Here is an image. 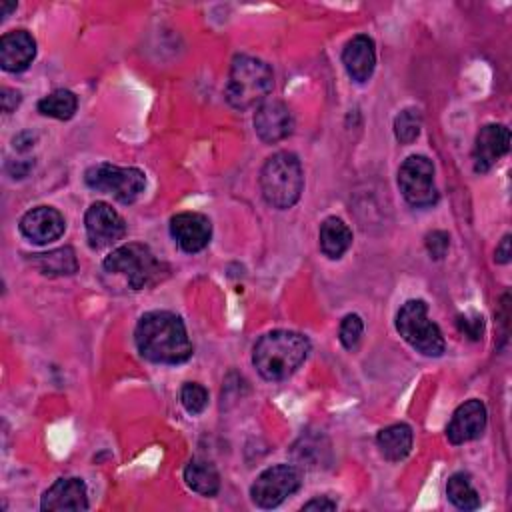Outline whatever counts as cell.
<instances>
[{"label": "cell", "mask_w": 512, "mask_h": 512, "mask_svg": "<svg viewBox=\"0 0 512 512\" xmlns=\"http://www.w3.org/2000/svg\"><path fill=\"white\" fill-rule=\"evenodd\" d=\"M134 342L146 360L158 364H182L194 352L184 322L168 310L146 312L136 324Z\"/></svg>", "instance_id": "cell-1"}, {"label": "cell", "mask_w": 512, "mask_h": 512, "mask_svg": "<svg viewBox=\"0 0 512 512\" xmlns=\"http://www.w3.org/2000/svg\"><path fill=\"white\" fill-rule=\"evenodd\" d=\"M310 340L294 330H272L258 338L252 364L264 380L280 382L292 376L308 358Z\"/></svg>", "instance_id": "cell-2"}, {"label": "cell", "mask_w": 512, "mask_h": 512, "mask_svg": "<svg viewBox=\"0 0 512 512\" xmlns=\"http://www.w3.org/2000/svg\"><path fill=\"white\" fill-rule=\"evenodd\" d=\"M274 88L272 68L254 56L240 54L232 60L228 82H226V100L236 110H248L256 104H262Z\"/></svg>", "instance_id": "cell-3"}, {"label": "cell", "mask_w": 512, "mask_h": 512, "mask_svg": "<svg viewBox=\"0 0 512 512\" xmlns=\"http://www.w3.org/2000/svg\"><path fill=\"white\" fill-rule=\"evenodd\" d=\"M260 190L272 208H292L304 190V172L298 156L286 150L272 154L260 170Z\"/></svg>", "instance_id": "cell-4"}, {"label": "cell", "mask_w": 512, "mask_h": 512, "mask_svg": "<svg viewBox=\"0 0 512 512\" xmlns=\"http://www.w3.org/2000/svg\"><path fill=\"white\" fill-rule=\"evenodd\" d=\"M104 270L122 276L132 290L148 288L162 280L166 266L156 258V254L138 242H128L114 248L102 262Z\"/></svg>", "instance_id": "cell-5"}, {"label": "cell", "mask_w": 512, "mask_h": 512, "mask_svg": "<svg viewBox=\"0 0 512 512\" xmlns=\"http://www.w3.org/2000/svg\"><path fill=\"white\" fill-rule=\"evenodd\" d=\"M398 334L420 354L440 356L446 348L442 330L428 318V304L420 298L406 300L396 314Z\"/></svg>", "instance_id": "cell-6"}, {"label": "cell", "mask_w": 512, "mask_h": 512, "mask_svg": "<svg viewBox=\"0 0 512 512\" xmlns=\"http://www.w3.org/2000/svg\"><path fill=\"white\" fill-rule=\"evenodd\" d=\"M84 182L96 192L114 196L122 204H132L146 188V176L138 168L116 164H94L84 172Z\"/></svg>", "instance_id": "cell-7"}, {"label": "cell", "mask_w": 512, "mask_h": 512, "mask_svg": "<svg viewBox=\"0 0 512 512\" xmlns=\"http://www.w3.org/2000/svg\"><path fill=\"white\" fill-rule=\"evenodd\" d=\"M398 188L404 200L414 208H430L438 202L434 184V164L422 154L408 156L398 168Z\"/></svg>", "instance_id": "cell-8"}, {"label": "cell", "mask_w": 512, "mask_h": 512, "mask_svg": "<svg viewBox=\"0 0 512 512\" xmlns=\"http://www.w3.org/2000/svg\"><path fill=\"white\" fill-rule=\"evenodd\" d=\"M302 484V474L296 466L276 464L266 468L250 486L252 502L258 508H276L292 496Z\"/></svg>", "instance_id": "cell-9"}, {"label": "cell", "mask_w": 512, "mask_h": 512, "mask_svg": "<svg viewBox=\"0 0 512 512\" xmlns=\"http://www.w3.org/2000/svg\"><path fill=\"white\" fill-rule=\"evenodd\" d=\"M86 238L92 248H106L116 244L126 234L124 218L106 202H94L84 214Z\"/></svg>", "instance_id": "cell-10"}, {"label": "cell", "mask_w": 512, "mask_h": 512, "mask_svg": "<svg viewBox=\"0 0 512 512\" xmlns=\"http://www.w3.org/2000/svg\"><path fill=\"white\" fill-rule=\"evenodd\" d=\"M294 116L286 102L282 100H264L258 104L254 114V130L258 138L266 144H274L292 134Z\"/></svg>", "instance_id": "cell-11"}, {"label": "cell", "mask_w": 512, "mask_h": 512, "mask_svg": "<svg viewBox=\"0 0 512 512\" xmlns=\"http://www.w3.org/2000/svg\"><path fill=\"white\" fill-rule=\"evenodd\" d=\"M170 234L184 252L196 254L208 246L212 224L210 218L200 212H178L170 218Z\"/></svg>", "instance_id": "cell-12"}, {"label": "cell", "mask_w": 512, "mask_h": 512, "mask_svg": "<svg viewBox=\"0 0 512 512\" xmlns=\"http://www.w3.org/2000/svg\"><path fill=\"white\" fill-rule=\"evenodd\" d=\"M486 420H488V412L484 402L478 398L466 400L454 410L446 426V436L452 444H464V442L476 440L482 436L486 428Z\"/></svg>", "instance_id": "cell-13"}, {"label": "cell", "mask_w": 512, "mask_h": 512, "mask_svg": "<svg viewBox=\"0 0 512 512\" xmlns=\"http://www.w3.org/2000/svg\"><path fill=\"white\" fill-rule=\"evenodd\" d=\"M510 148V130L504 124H484L474 140V170L488 172Z\"/></svg>", "instance_id": "cell-14"}, {"label": "cell", "mask_w": 512, "mask_h": 512, "mask_svg": "<svg viewBox=\"0 0 512 512\" xmlns=\"http://www.w3.org/2000/svg\"><path fill=\"white\" fill-rule=\"evenodd\" d=\"M66 230L64 216L52 206H36L20 218V232L34 244L58 240Z\"/></svg>", "instance_id": "cell-15"}, {"label": "cell", "mask_w": 512, "mask_h": 512, "mask_svg": "<svg viewBox=\"0 0 512 512\" xmlns=\"http://www.w3.org/2000/svg\"><path fill=\"white\" fill-rule=\"evenodd\" d=\"M40 508L46 512H56V510H72L80 512L88 508V492L86 484L82 478H60L56 480L42 496Z\"/></svg>", "instance_id": "cell-16"}, {"label": "cell", "mask_w": 512, "mask_h": 512, "mask_svg": "<svg viewBox=\"0 0 512 512\" xmlns=\"http://www.w3.org/2000/svg\"><path fill=\"white\" fill-rule=\"evenodd\" d=\"M342 64L354 82L362 84L370 80L376 68L374 40L366 34H356L350 38L342 50Z\"/></svg>", "instance_id": "cell-17"}, {"label": "cell", "mask_w": 512, "mask_h": 512, "mask_svg": "<svg viewBox=\"0 0 512 512\" xmlns=\"http://www.w3.org/2000/svg\"><path fill=\"white\" fill-rule=\"evenodd\" d=\"M36 56V40L26 30H12L0 38V64L6 72H24Z\"/></svg>", "instance_id": "cell-18"}, {"label": "cell", "mask_w": 512, "mask_h": 512, "mask_svg": "<svg viewBox=\"0 0 512 512\" xmlns=\"http://www.w3.org/2000/svg\"><path fill=\"white\" fill-rule=\"evenodd\" d=\"M376 444L380 454L390 462H400L410 454L412 448V428L404 422L390 424L382 428L376 436Z\"/></svg>", "instance_id": "cell-19"}, {"label": "cell", "mask_w": 512, "mask_h": 512, "mask_svg": "<svg viewBox=\"0 0 512 512\" xmlns=\"http://www.w3.org/2000/svg\"><path fill=\"white\" fill-rule=\"evenodd\" d=\"M318 240H320V250L328 258L338 260L352 246V230L348 228V224L344 220H340L336 216H328L320 224Z\"/></svg>", "instance_id": "cell-20"}, {"label": "cell", "mask_w": 512, "mask_h": 512, "mask_svg": "<svg viewBox=\"0 0 512 512\" xmlns=\"http://www.w3.org/2000/svg\"><path fill=\"white\" fill-rule=\"evenodd\" d=\"M30 264L44 276H70L78 270V260L70 246L54 248L42 254H32Z\"/></svg>", "instance_id": "cell-21"}, {"label": "cell", "mask_w": 512, "mask_h": 512, "mask_svg": "<svg viewBox=\"0 0 512 512\" xmlns=\"http://www.w3.org/2000/svg\"><path fill=\"white\" fill-rule=\"evenodd\" d=\"M184 480L194 492L202 496H216L220 490V474L216 466L208 460L192 458L184 466Z\"/></svg>", "instance_id": "cell-22"}, {"label": "cell", "mask_w": 512, "mask_h": 512, "mask_svg": "<svg viewBox=\"0 0 512 512\" xmlns=\"http://www.w3.org/2000/svg\"><path fill=\"white\" fill-rule=\"evenodd\" d=\"M36 108L42 116H50L56 120H70L76 114L78 98L74 92L58 88V90L46 94L42 100H38Z\"/></svg>", "instance_id": "cell-23"}, {"label": "cell", "mask_w": 512, "mask_h": 512, "mask_svg": "<svg viewBox=\"0 0 512 512\" xmlns=\"http://www.w3.org/2000/svg\"><path fill=\"white\" fill-rule=\"evenodd\" d=\"M446 496L458 510H476L480 506V496L474 490L470 476L456 472L446 482Z\"/></svg>", "instance_id": "cell-24"}, {"label": "cell", "mask_w": 512, "mask_h": 512, "mask_svg": "<svg viewBox=\"0 0 512 512\" xmlns=\"http://www.w3.org/2000/svg\"><path fill=\"white\" fill-rule=\"evenodd\" d=\"M422 128V114L418 108H404L394 118V136L400 144H412Z\"/></svg>", "instance_id": "cell-25"}, {"label": "cell", "mask_w": 512, "mask_h": 512, "mask_svg": "<svg viewBox=\"0 0 512 512\" xmlns=\"http://www.w3.org/2000/svg\"><path fill=\"white\" fill-rule=\"evenodd\" d=\"M180 402L188 414L198 416L208 406V390L198 382H186L180 388Z\"/></svg>", "instance_id": "cell-26"}, {"label": "cell", "mask_w": 512, "mask_h": 512, "mask_svg": "<svg viewBox=\"0 0 512 512\" xmlns=\"http://www.w3.org/2000/svg\"><path fill=\"white\" fill-rule=\"evenodd\" d=\"M362 332H364V322L358 314H346L340 322V328H338V338H340V344L346 348V350H354L358 344H360V338H362Z\"/></svg>", "instance_id": "cell-27"}, {"label": "cell", "mask_w": 512, "mask_h": 512, "mask_svg": "<svg viewBox=\"0 0 512 512\" xmlns=\"http://www.w3.org/2000/svg\"><path fill=\"white\" fill-rule=\"evenodd\" d=\"M424 244H426V250H428L430 258L442 260V258L446 256V252H448L450 236H448V232H444V230H432L430 234H426Z\"/></svg>", "instance_id": "cell-28"}, {"label": "cell", "mask_w": 512, "mask_h": 512, "mask_svg": "<svg viewBox=\"0 0 512 512\" xmlns=\"http://www.w3.org/2000/svg\"><path fill=\"white\" fill-rule=\"evenodd\" d=\"M456 326L458 330L468 336L470 340H480L482 332H484V320L482 316L474 314V316H458L456 318Z\"/></svg>", "instance_id": "cell-29"}, {"label": "cell", "mask_w": 512, "mask_h": 512, "mask_svg": "<svg viewBox=\"0 0 512 512\" xmlns=\"http://www.w3.org/2000/svg\"><path fill=\"white\" fill-rule=\"evenodd\" d=\"M0 100H2V110H4L6 114H10V112L20 104L22 96H20V92L14 90V88H2Z\"/></svg>", "instance_id": "cell-30"}, {"label": "cell", "mask_w": 512, "mask_h": 512, "mask_svg": "<svg viewBox=\"0 0 512 512\" xmlns=\"http://www.w3.org/2000/svg\"><path fill=\"white\" fill-rule=\"evenodd\" d=\"M336 502L334 500H330L328 496H316V498H312V500H308L304 506H302V510H326V512H330V510H336Z\"/></svg>", "instance_id": "cell-31"}, {"label": "cell", "mask_w": 512, "mask_h": 512, "mask_svg": "<svg viewBox=\"0 0 512 512\" xmlns=\"http://www.w3.org/2000/svg\"><path fill=\"white\" fill-rule=\"evenodd\" d=\"M510 234H506L502 240H500V244L496 246V252H494V260L498 262V264H508L510 262V256H512V250H510Z\"/></svg>", "instance_id": "cell-32"}, {"label": "cell", "mask_w": 512, "mask_h": 512, "mask_svg": "<svg viewBox=\"0 0 512 512\" xmlns=\"http://www.w3.org/2000/svg\"><path fill=\"white\" fill-rule=\"evenodd\" d=\"M12 10H16V2H0V16H8Z\"/></svg>", "instance_id": "cell-33"}]
</instances>
